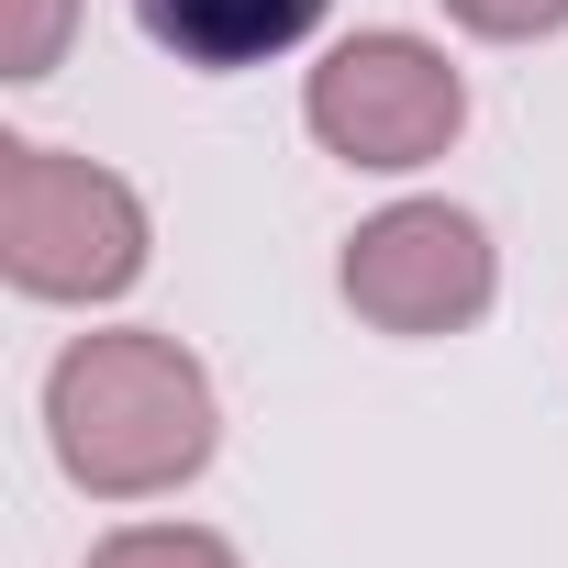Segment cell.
I'll return each instance as SVG.
<instances>
[{"label": "cell", "instance_id": "obj_6", "mask_svg": "<svg viewBox=\"0 0 568 568\" xmlns=\"http://www.w3.org/2000/svg\"><path fill=\"white\" fill-rule=\"evenodd\" d=\"M90 568H245V557L201 524H123V535L90 546Z\"/></svg>", "mask_w": 568, "mask_h": 568}, {"label": "cell", "instance_id": "obj_7", "mask_svg": "<svg viewBox=\"0 0 568 568\" xmlns=\"http://www.w3.org/2000/svg\"><path fill=\"white\" fill-rule=\"evenodd\" d=\"M79 0H0V79H45L68 57Z\"/></svg>", "mask_w": 568, "mask_h": 568}, {"label": "cell", "instance_id": "obj_8", "mask_svg": "<svg viewBox=\"0 0 568 568\" xmlns=\"http://www.w3.org/2000/svg\"><path fill=\"white\" fill-rule=\"evenodd\" d=\"M446 12H457L468 34H501V45H524V34H557V23H568V0H446Z\"/></svg>", "mask_w": 568, "mask_h": 568}, {"label": "cell", "instance_id": "obj_3", "mask_svg": "<svg viewBox=\"0 0 568 568\" xmlns=\"http://www.w3.org/2000/svg\"><path fill=\"white\" fill-rule=\"evenodd\" d=\"M302 112H313V134H324L346 168H424V156L457 145L468 79H457L424 34H346V45L313 68Z\"/></svg>", "mask_w": 568, "mask_h": 568}, {"label": "cell", "instance_id": "obj_5", "mask_svg": "<svg viewBox=\"0 0 568 568\" xmlns=\"http://www.w3.org/2000/svg\"><path fill=\"white\" fill-rule=\"evenodd\" d=\"M134 23L179 68H267L324 23V0H134Z\"/></svg>", "mask_w": 568, "mask_h": 568}, {"label": "cell", "instance_id": "obj_2", "mask_svg": "<svg viewBox=\"0 0 568 568\" xmlns=\"http://www.w3.org/2000/svg\"><path fill=\"white\" fill-rule=\"evenodd\" d=\"M0 267L34 302H112L145 267V201L68 156V145H0Z\"/></svg>", "mask_w": 568, "mask_h": 568}, {"label": "cell", "instance_id": "obj_1", "mask_svg": "<svg viewBox=\"0 0 568 568\" xmlns=\"http://www.w3.org/2000/svg\"><path fill=\"white\" fill-rule=\"evenodd\" d=\"M45 435H57V468L101 501H145V490H179L201 457H212V379L179 335H79L45 379Z\"/></svg>", "mask_w": 568, "mask_h": 568}, {"label": "cell", "instance_id": "obj_4", "mask_svg": "<svg viewBox=\"0 0 568 568\" xmlns=\"http://www.w3.org/2000/svg\"><path fill=\"white\" fill-rule=\"evenodd\" d=\"M346 302L379 335H457L490 313V234L457 201H390L379 223L346 234Z\"/></svg>", "mask_w": 568, "mask_h": 568}]
</instances>
